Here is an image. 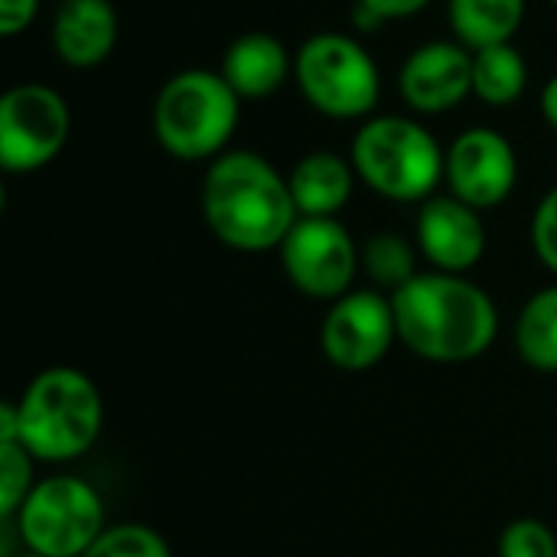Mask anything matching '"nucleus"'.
<instances>
[{"label":"nucleus","instance_id":"nucleus-29","mask_svg":"<svg viewBox=\"0 0 557 557\" xmlns=\"http://www.w3.org/2000/svg\"><path fill=\"white\" fill-rule=\"evenodd\" d=\"M555 3H557V0H555Z\"/></svg>","mask_w":557,"mask_h":557},{"label":"nucleus","instance_id":"nucleus-26","mask_svg":"<svg viewBox=\"0 0 557 557\" xmlns=\"http://www.w3.org/2000/svg\"><path fill=\"white\" fill-rule=\"evenodd\" d=\"M39 13V0H0V36L13 39L33 26Z\"/></svg>","mask_w":557,"mask_h":557},{"label":"nucleus","instance_id":"nucleus-17","mask_svg":"<svg viewBox=\"0 0 557 557\" xmlns=\"http://www.w3.org/2000/svg\"><path fill=\"white\" fill-rule=\"evenodd\" d=\"M529 13V0H447V16L457 42L470 52L512 42Z\"/></svg>","mask_w":557,"mask_h":557},{"label":"nucleus","instance_id":"nucleus-4","mask_svg":"<svg viewBox=\"0 0 557 557\" xmlns=\"http://www.w3.org/2000/svg\"><path fill=\"white\" fill-rule=\"evenodd\" d=\"M242 98L212 69H183L153 98V137L183 163H212L235 137Z\"/></svg>","mask_w":557,"mask_h":557},{"label":"nucleus","instance_id":"nucleus-21","mask_svg":"<svg viewBox=\"0 0 557 557\" xmlns=\"http://www.w3.org/2000/svg\"><path fill=\"white\" fill-rule=\"evenodd\" d=\"M85 557H173L166 539L144 522L108 525Z\"/></svg>","mask_w":557,"mask_h":557},{"label":"nucleus","instance_id":"nucleus-24","mask_svg":"<svg viewBox=\"0 0 557 557\" xmlns=\"http://www.w3.org/2000/svg\"><path fill=\"white\" fill-rule=\"evenodd\" d=\"M532 248L539 261L557 274V186L539 202L532 215Z\"/></svg>","mask_w":557,"mask_h":557},{"label":"nucleus","instance_id":"nucleus-27","mask_svg":"<svg viewBox=\"0 0 557 557\" xmlns=\"http://www.w3.org/2000/svg\"><path fill=\"white\" fill-rule=\"evenodd\" d=\"M542 114H545V121L557 131V75L548 78V85L542 88Z\"/></svg>","mask_w":557,"mask_h":557},{"label":"nucleus","instance_id":"nucleus-19","mask_svg":"<svg viewBox=\"0 0 557 557\" xmlns=\"http://www.w3.org/2000/svg\"><path fill=\"white\" fill-rule=\"evenodd\" d=\"M516 352L535 372H557V284L535 290L519 310Z\"/></svg>","mask_w":557,"mask_h":557},{"label":"nucleus","instance_id":"nucleus-10","mask_svg":"<svg viewBox=\"0 0 557 557\" xmlns=\"http://www.w3.org/2000/svg\"><path fill=\"white\" fill-rule=\"evenodd\" d=\"M395 339L398 323L392 297L375 287L349 290L339 300H333L320 330L323 356L330 359V366L343 372H366L379 366Z\"/></svg>","mask_w":557,"mask_h":557},{"label":"nucleus","instance_id":"nucleus-14","mask_svg":"<svg viewBox=\"0 0 557 557\" xmlns=\"http://www.w3.org/2000/svg\"><path fill=\"white\" fill-rule=\"evenodd\" d=\"M49 36L69 69H95L117 46V10L111 0H62Z\"/></svg>","mask_w":557,"mask_h":557},{"label":"nucleus","instance_id":"nucleus-9","mask_svg":"<svg viewBox=\"0 0 557 557\" xmlns=\"http://www.w3.org/2000/svg\"><path fill=\"white\" fill-rule=\"evenodd\" d=\"M277 251L287 281L304 297L330 304L352 290V281L362 268V248L339 219L300 215Z\"/></svg>","mask_w":557,"mask_h":557},{"label":"nucleus","instance_id":"nucleus-2","mask_svg":"<svg viewBox=\"0 0 557 557\" xmlns=\"http://www.w3.org/2000/svg\"><path fill=\"white\" fill-rule=\"evenodd\" d=\"M202 219L232 251L258 255L284 245L300 212L287 176L255 150H225L202 180Z\"/></svg>","mask_w":557,"mask_h":557},{"label":"nucleus","instance_id":"nucleus-5","mask_svg":"<svg viewBox=\"0 0 557 557\" xmlns=\"http://www.w3.org/2000/svg\"><path fill=\"white\" fill-rule=\"evenodd\" d=\"M349 160L356 176L392 202H428L444 180L447 150L405 114H375L359 124Z\"/></svg>","mask_w":557,"mask_h":557},{"label":"nucleus","instance_id":"nucleus-28","mask_svg":"<svg viewBox=\"0 0 557 557\" xmlns=\"http://www.w3.org/2000/svg\"><path fill=\"white\" fill-rule=\"evenodd\" d=\"M13 557H42V555H33V552H23V555H13Z\"/></svg>","mask_w":557,"mask_h":557},{"label":"nucleus","instance_id":"nucleus-6","mask_svg":"<svg viewBox=\"0 0 557 557\" xmlns=\"http://www.w3.org/2000/svg\"><path fill=\"white\" fill-rule=\"evenodd\" d=\"M294 82L304 101L333 121H369L382 98L372 52L346 33H313L294 52Z\"/></svg>","mask_w":557,"mask_h":557},{"label":"nucleus","instance_id":"nucleus-23","mask_svg":"<svg viewBox=\"0 0 557 557\" xmlns=\"http://www.w3.org/2000/svg\"><path fill=\"white\" fill-rule=\"evenodd\" d=\"M499 557H557V539L552 525H545L542 519H516L503 529Z\"/></svg>","mask_w":557,"mask_h":557},{"label":"nucleus","instance_id":"nucleus-7","mask_svg":"<svg viewBox=\"0 0 557 557\" xmlns=\"http://www.w3.org/2000/svg\"><path fill=\"white\" fill-rule=\"evenodd\" d=\"M23 552L42 557H85L108 529L101 493L72 473L36 480L13 519Z\"/></svg>","mask_w":557,"mask_h":557},{"label":"nucleus","instance_id":"nucleus-16","mask_svg":"<svg viewBox=\"0 0 557 557\" xmlns=\"http://www.w3.org/2000/svg\"><path fill=\"white\" fill-rule=\"evenodd\" d=\"M356 180L352 160L333 150H313L300 157L287 176L294 206L307 219H336L352 199Z\"/></svg>","mask_w":557,"mask_h":557},{"label":"nucleus","instance_id":"nucleus-1","mask_svg":"<svg viewBox=\"0 0 557 557\" xmlns=\"http://www.w3.org/2000/svg\"><path fill=\"white\" fill-rule=\"evenodd\" d=\"M398 343L418 359L460 366L480 359L499 333L493 297L467 274L421 271L392 294Z\"/></svg>","mask_w":557,"mask_h":557},{"label":"nucleus","instance_id":"nucleus-20","mask_svg":"<svg viewBox=\"0 0 557 557\" xmlns=\"http://www.w3.org/2000/svg\"><path fill=\"white\" fill-rule=\"evenodd\" d=\"M362 268L372 277L375 290H388V297L421 274L414 245L398 232H375L362 245Z\"/></svg>","mask_w":557,"mask_h":557},{"label":"nucleus","instance_id":"nucleus-13","mask_svg":"<svg viewBox=\"0 0 557 557\" xmlns=\"http://www.w3.org/2000/svg\"><path fill=\"white\" fill-rule=\"evenodd\" d=\"M418 251L434 271L467 274L486 255V225L480 209L460 202L457 196H431L421 202L414 225Z\"/></svg>","mask_w":557,"mask_h":557},{"label":"nucleus","instance_id":"nucleus-15","mask_svg":"<svg viewBox=\"0 0 557 557\" xmlns=\"http://www.w3.org/2000/svg\"><path fill=\"white\" fill-rule=\"evenodd\" d=\"M225 82L235 88L242 101H261L284 88V82L294 75V55L287 46L271 33H242L228 42L222 55Z\"/></svg>","mask_w":557,"mask_h":557},{"label":"nucleus","instance_id":"nucleus-12","mask_svg":"<svg viewBox=\"0 0 557 557\" xmlns=\"http://www.w3.org/2000/svg\"><path fill=\"white\" fill-rule=\"evenodd\" d=\"M398 91L418 114H447L473 95V52L457 39H431L418 46L401 72Z\"/></svg>","mask_w":557,"mask_h":557},{"label":"nucleus","instance_id":"nucleus-11","mask_svg":"<svg viewBox=\"0 0 557 557\" xmlns=\"http://www.w3.org/2000/svg\"><path fill=\"white\" fill-rule=\"evenodd\" d=\"M444 180L460 202L480 212L496 209L519 183L516 147L493 127H470L447 147Z\"/></svg>","mask_w":557,"mask_h":557},{"label":"nucleus","instance_id":"nucleus-22","mask_svg":"<svg viewBox=\"0 0 557 557\" xmlns=\"http://www.w3.org/2000/svg\"><path fill=\"white\" fill-rule=\"evenodd\" d=\"M33 463L36 457L23 444H0V516L13 519L29 490L36 486L33 480Z\"/></svg>","mask_w":557,"mask_h":557},{"label":"nucleus","instance_id":"nucleus-8","mask_svg":"<svg viewBox=\"0 0 557 557\" xmlns=\"http://www.w3.org/2000/svg\"><path fill=\"white\" fill-rule=\"evenodd\" d=\"M72 134L65 98L42 82H23L0 98V166L7 173H36L49 166Z\"/></svg>","mask_w":557,"mask_h":557},{"label":"nucleus","instance_id":"nucleus-18","mask_svg":"<svg viewBox=\"0 0 557 557\" xmlns=\"http://www.w3.org/2000/svg\"><path fill=\"white\" fill-rule=\"evenodd\" d=\"M529 88V62L516 42H499L473 52V95L490 108L516 104Z\"/></svg>","mask_w":557,"mask_h":557},{"label":"nucleus","instance_id":"nucleus-25","mask_svg":"<svg viewBox=\"0 0 557 557\" xmlns=\"http://www.w3.org/2000/svg\"><path fill=\"white\" fill-rule=\"evenodd\" d=\"M434 0H356V23L362 29H375L388 20H408L421 10H428Z\"/></svg>","mask_w":557,"mask_h":557},{"label":"nucleus","instance_id":"nucleus-3","mask_svg":"<svg viewBox=\"0 0 557 557\" xmlns=\"http://www.w3.org/2000/svg\"><path fill=\"white\" fill-rule=\"evenodd\" d=\"M20 441L42 463H72L85 457L104 428V401L91 375L72 366H52L33 375L16 398Z\"/></svg>","mask_w":557,"mask_h":557}]
</instances>
